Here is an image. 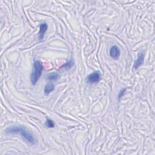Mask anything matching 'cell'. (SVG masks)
<instances>
[{
	"instance_id": "6da1fadb",
	"label": "cell",
	"mask_w": 155,
	"mask_h": 155,
	"mask_svg": "<svg viewBox=\"0 0 155 155\" xmlns=\"http://www.w3.org/2000/svg\"><path fill=\"white\" fill-rule=\"evenodd\" d=\"M6 132L8 133H18L20 134L22 138H24L26 141L31 144H35V138L33 134L29 132L25 128L22 127V126H12L7 128Z\"/></svg>"
},
{
	"instance_id": "7a4b0ae2",
	"label": "cell",
	"mask_w": 155,
	"mask_h": 155,
	"mask_svg": "<svg viewBox=\"0 0 155 155\" xmlns=\"http://www.w3.org/2000/svg\"><path fill=\"white\" fill-rule=\"evenodd\" d=\"M43 71V66L41 61H36L34 64V71L31 75V82L33 85H35L42 75Z\"/></svg>"
},
{
	"instance_id": "3957f363",
	"label": "cell",
	"mask_w": 155,
	"mask_h": 155,
	"mask_svg": "<svg viewBox=\"0 0 155 155\" xmlns=\"http://www.w3.org/2000/svg\"><path fill=\"white\" fill-rule=\"evenodd\" d=\"M144 58H145V53H144V52H139L138 54L137 59L135 61L134 65H133L134 69H135V70L138 69L139 67H140L144 63Z\"/></svg>"
},
{
	"instance_id": "277c9868",
	"label": "cell",
	"mask_w": 155,
	"mask_h": 155,
	"mask_svg": "<svg viewBox=\"0 0 155 155\" xmlns=\"http://www.w3.org/2000/svg\"><path fill=\"white\" fill-rule=\"evenodd\" d=\"M101 80V73L99 72H95L87 76V81L90 83H96Z\"/></svg>"
},
{
	"instance_id": "5b68a950",
	"label": "cell",
	"mask_w": 155,
	"mask_h": 155,
	"mask_svg": "<svg viewBox=\"0 0 155 155\" xmlns=\"http://www.w3.org/2000/svg\"><path fill=\"white\" fill-rule=\"evenodd\" d=\"M121 55L119 48L116 45H113L110 50V56L114 59H118Z\"/></svg>"
},
{
	"instance_id": "8992f818",
	"label": "cell",
	"mask_w": 155,
	"mask_h": 155,
	"mask_svg": "<svg viewBox=\"0 0 155 155\" xmlns=\"http://www.w3.org/2000/svg\"><path fill=\"white\" fill-rule=\"evenodd\" d=\"M47 24L45 22L41 23L40 27V32H39L38 38L40 40H43L44 37V34L46 32V31L47 30Z\"/></svg>"
},
{
	"instance_id": "52a82bcc",
	"label": "cell",
	"mask_w": 155,
	"mask_h": 155,
	"mask_svg": "<svg viewBox=\"0 0 155 155\" xmlns=\"http://www.w3.org/2000/svg\"><path fill=\"white\" fill-rule=\"evenodd\" d=\"M54 89H55V86H54L53 84H52V83L47 84L45 86V88H44L45 94L47 95L50 94L51 91H52L54 90Z\"/></svg>"
},
{
	"instance_id": "ba28073f",
	"label": "cell",
	"mask_w": 155,
	"mask_h": 155,
	"mask_svg": "<svg viewBox=\"0 0 155 155\" xmlns=\"http://www.w3.org/2000/svg\"><path fill=\"white\" fill-rule=\"evenodd\" d=\"M59 75L58 73L54 72V73H50L48 76V79L50 81H56L59 78Z\"/></svg>"
},
{
	"instance_id": "9c48e42d",
	"label": "cell",
	"mask_w": 155,
	"mask_h": 155,
	"mask_svg": "<svg viewBox=\"0 0 155 155\" xmlns=\"http://www.w3.org/2000/svg\"><path fill=\"white\" fill-rule=\"evenodd\" d=\"M45 125L49 128H53L55 127V124H54L53 121L50 119H47L45 122Z\"/></svg>"
},
{
	"instance_id": "30bf717a",
	"label": "cell",
	"mask_w": 155,
	"mask_h": 155,
	"mask_svg": "<svg viewBox=\"0 0 155 155\" xmlns=\"http://www.w3.org/2000/svg\"><path fill=\"white\" fill-rule=\"evenodd\" d=\"M73 66V61L72 60H70L68 63H67L65 65H64L63 67L65 68H66L67 70L71 68L72 67V66Z\"/></svg>"
},
{
	"instance_id": "8fae6325",
	"label": "cell",
	"mask_w": 155,
	"mask_h": 155,
	"mask_svg": "<svg viewBox=\"0 0 155 155\" xmlns=\"http://www.w3.org/2000/svg\"><path fill=\"white\" fill-rule=\"evenodd\" d=\"M126 91V89H123L122 90H121V91H120V93L119 94V95H118V98H119V99L121 97H122L124 95L125 91Z\"/></svg>"
}]
</instances>
